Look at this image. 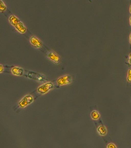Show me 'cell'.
Listing matches in <instances>:
<instances>
[{"label": "cell", "mask_w": 131, "mask_h": 148, "mask_svg": "<svg viewBox=\"0 0 131 148\" xmlns=\"http://www.w3.org/2000/svg\"><path fill=\"white\" fill-rule=\"evenodd\" d=\"M107 148H116L115 145L113 143H110L108 144L107 146Z\"/></svg>", "instance_id": "obj_13"}, {"label": "cell", "mask_w": 131, "mask_h": 148, "mask_svg": "<svg viewBox=\"0 0 131 148\" xmlns=\"http://www.w3.org/2000/svg\"><path fill=\"white\" fill-rule=\"evenodd\" d=\"M27 75L28 77L29 78L40 82H44L46 80V77L44 76L35 72L29 71Z\"/></svg>", "instance_id": "obj_1"}, {"label": "cell", "mask_w": 131, "mask_h": 148, "mask_svg": "<svg viewBox=\"0 0 131 148\" xmlns=\"http://www.w3.org/2000/svg\"><path fill=\"white\" fill-rule=\"evenodd\" d=\"M0 73H2L4 71V68L2 65H0Z\"/></svg>", "instance_id": "obj_14"}, {"label": "cell", "mask_w": 131, "mask_h": 148, "mask_svg": "<svg viewBox=\"0 0 131 148\" xmlns=\"http://www.w3.org/2000/svg\"><path fill=\"white\" fill-rule=\"evenodd\" d=\"M16 29L21 33H25L26 29L23 24L21 22H19L15 26Z\"/></svg>", "instance_id": "obj_6"}, {"label": "cell", "mask_w": 131, "mask_h": 148, "mask_svg": "<svg viewBox=\"0 0 131 148\" xmlns=\"http://www.w3.org/2000/svg\"><path fill=\"white\" fill-rule=\"evenodd\" d=\"M9 20L11 24L15 26L20 22L19 20L13 15H11L9 17Z\"/></svg>", "instance_id": "obj_8"}, {"label": "cell", "mask_w": 131, "mask_h": 148, "mask_svg": "<svg viewBox=\"0 0 131 148\" xmlns=\"http://www.w3.org/2000/svg\"><path fill=\"white\" fill-rule=\"evenodd\" d=\"M92 115L93 117L95 119L99 117V115L96 112H93Z\"/></svg>", "instance_id": "obj_12"}, {"label": "cell", "mask_w": 131, "mask_h": 148, "mask_svg": "<svg viewBox=\"0 0 131 148\" xmlns=\"http://www.w3.org/2000/svg\"><path fill=\"white\" fill-rule=\"evenodd\" d=\"M32 100V97L30 96H26L21 101V104H26L31 102Z\"/></svg>", "instance_id": "obj_9"}, {"label": "cell", "mask_w": 131, "mask_h": 148, "mask_svg": "<svg viewBox=\"0 0 131 148\" xmlns=\"http://www.w3.org/2000/svg\"><path fill=\"white\" fill-rule=\"evenodd\" d=\"M99 131L100 133L102 135H105L107 132L106 128L104 126H101L99 128Z\"/></svg>", "instance_id": "obj_10"}, {"label": "cell", "mask_w": 131, "mask_h": 148, "mask_svg": "<svg viewBox=\"0 0 131 148\" xmlns=\"http://www.w3.org/2000/svg\"><path fill=\"white\" fill-rule=\"evenodd\" d=\"M30 42L33 46L37 48H40L42 46V42L35 36H32L30 38Z\"/></svg>", "instance_id": "obj_4"}, {"label": "cell", "mask_w": 131, "mask_h": 148, "mask_svg": "<svg viewBox=\"0 0 131 148\" xmlns=\"http://www.w3.org/2000/svg\"><path fill=\"white\" fill-rule=\"evenodd\" d=\"M53 87V83L51 82H48L39 86L38 88L37 91L40 94H43L52 89Z\"/></svg>", "instance_id": "obj_2"}, {"label": "cell", "mask_w": 131, "mask_h": 148, "mask_svg": "<svg viewBox=\"0 0 131 148\" xmlns=\"http://www.w3.org/2000/svg\"><path fill=\"white\" fill-rule=\"evenodd\" d=\"M72 81L71 77L69 76H65L58 79L57 82L59 85H61L70 83Z\"/></svg>", "instance_id": "obj_5"}, {"label": "cell", "mask_w": 131, "mask_h": 148, "mask_svg": "<svg viewBox=\"0 0 131 148\" xmlns=\"http://www.w3.org/2000/svg\"><path fill=\"white\" fill-rule=\"evenodd\" d=\"M12 72L14 75L20 76L23 75L24 73V70L23 69L15 67L12 69Z\"/></svg>", "instance_id": "obj_7"}, {"label": "cell", "mask_w": 131, "mask_h": 148, "mask_svg": "<svg viewBox=\"0 0 131 148\" xmlns=\"http://www.w3.org/2000/svg\"><path fill=\"white\" fill-rule=\"evenodd\" d=\"M0 10L1 12H3L6 10V7L2 1H0Z\"/></svg>", "instance_id": "obj_11"}, {"label": "cell", "mask_w": 131, "mask_h": 148, "mask_svg": "<svg viewBox=\"0 0 131 148\" xmlns=\"http://www.w3.org/2000/svg\"><path fill=\"white\" fill-rule=\"evenodd\" d=\"M47 57L49 60L55 64H58L60 62V57L53 51L49 52L47 54Z\"/></svg>", "instance_id": "obj_3"}]
</instances>
